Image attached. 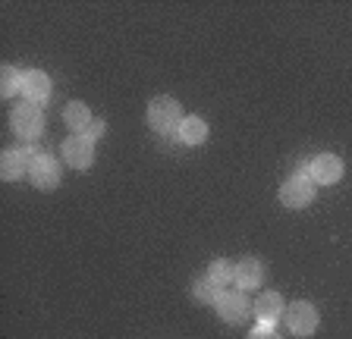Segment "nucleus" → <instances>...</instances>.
I'll return each instance as SVG.
<instances>
[{"label":"nucleus","mask_w":352,"mask_h":339,"mask_svg":"<svg viewBox=\"0 0 352 339\" xmlns=\"http://www.w3.org/2000/svg\"><path fill=\"white\" fill-rule=\"evenodd\" d=\"M10 126H13V132L25 141H35L38 135L44 132V113L38 104H19L13 113H10Z\"/></svg>","instance_id":"obj_3"},{"label":"nucleus","mask_w":352,"mask_h":339,"mask_svg":"<svg viewBox=\"0 0 352 339\" xmlns=\"http://www.w3.org/2000/svg\"><path fill=\"white\" fill-rule=\"evenodd\" d=\"M208 132H211V129H208V123L201 117H186L183 123H179V141H183V145H205L208 141Z\"/></svg>","instance_id":"obj_14"},{"label":"nucleus","mask_w":352,"mask_h":339,"mask_svg":"<svg viewBox=\"0 0 352 339\" xmlns=\"http://www.w3.org/2000/svg\"><path fill=\"white\" fill-rule=\"evenodd\" d=\"M29 179L35 189H41V192H54L60 185V163L54 161L51 154H35L32 170H29Z\"/></svg>","instance_id":"obj_8"},{"label":"nucleus","mask_w":352,"mask_h":339,"mask_svg":"<svg viewBox=\"0 0 352 339\" xmlns=\"http://www.w3.org/2000/svg\"><path fill=\"white\" fill-rule=\"evenodd\" d=\"M104 132H107V123H101V119H95V126L88 129V139H91V141H98V139H104Z\"/></svg>","instance_id":"obj_19"},{"label":"nucleus","mask_w":352,"mask_h":339,"mask_svg":"<svg viewBox=\"0 0 352 339\" xmlns=\"http://www.w3.org/2000/svg\"><path fill=\"white\" fill-rule=\"evenodd\" d=\"M183 107L176 97H154L148 104V126H151L157 135H173L179 132V123H183Z\"/></svg>","instance_id":"obj_1"},{"label":"nucleus","mask_w":352,"mask_h":339,"mask_svg":"<svg viewBox=\"0 0 352 339\" xmlns=\"http://www.w3.org/2000/svg\"><path fill=\"white\" fill-rule=\"evenodd\" d=\"M60 154H63V163H66V167L88 170L91 163H95V141L88 139V135H73V139L63 141Z\"/></svg>","instance_id":"obj_7"},{"label":"nucleus","mask_w":352,"mask_h":339,"mask_svg":"<svg viewBox=\"0 0 352 339\" xmlns=\"http://www.w3.org/2000/svg\"><path fill=\"white\" fill-rule=\"evenodd\" d=\"M252 314H255L258 324H280V317L286 314V302H283V295L280 292H261L255 299V305H252Z\"/></svg>","instance_id":"obj_9"},{"label":"nucleus","mask_w":352,"mask_h":339,"mask_svg":"<svg viewBox=\"0 0 352 339\" xmlns=\"http://www.w3.org/2000/svg\"><path fill=\"white\" fill-rule=\"evenodd\" d=\"M308 176L315 179V185H333L343 179V161L337 154H318L308 163Z\"/></svg>","instance_id":"obj_10"},{"label":"nucleus","mask_w":352,"mask_h":339,"mask_svg":"<svg viewBox=\"0 0 352 339\" xmlns=\"http://www.w3.org/2000/svg\"><path fill=\"white\" fill-rule=\"evenodd\" d=\"M315 195H318V185H315V179L308 176V170L293 173V176L280 185V201H283V207H293V211L308 207L315 201Z\"/></svg>","instance_id":"obj_2"},{"label":"nucleus","mask_w":352,"mask_h":339,"mask_svg":"<svg viewBox=\"0 0 352 339\" xmlns=\"http://www.w3.org/2000/svg\"><path fill=\"white\" fill-rule=\"evenodd\" d=\"M233 273L239 289H258L264 283V264L258 258H242L239 264H233Z\"/></svg>","instance_id":"obj_12"},{"label":"nucleus","mask_w":352,"mask_h":339,"mask_svg":"<svg viewBox=\"0 0 352 339\" xmlns=\"http://www.w3.org/2000/svg\"><path fill=\"white\" fill-rule=\"evenodd\" d=\"M283 320H286V327H289V333H296V336H311V333L318 330V324H321L318 308L311 302H305V299L286 305Z\"/></svg>","instance_id":"obj_4"},{"label":"nucleus","mask_w":352,"mask_h":339,"mask_svg":"<svg viewBox=\"0 0 352 339\" xmlns=\"http://www.w3.org/2000/svg\"><path fill=\"white\" fill-rule=\"evenodd\" d=\"M0 95H3V97L22 95V73L16 67H3V69H0Z\"/></svg>","instance_id":"obj_16"},{"label":"nucleus","mask_w":352,"mask_h":339,"mask_svg":"<svg viewBox=\"0 0 352 339\" xmlns=\"http://www.w3.org/2000/svg\"><path fill=\"white\" fill-rule=\"evenodd\" d=\"M32 161H35V148H10V151H3V157H0V176L7 179V183H16V179L29 176L32 170Z\"/></svg>","instance_id":"obj_6"},{"label":"nucleus","mask_w":352,"mask_h":339,"mask_svg":"<svg viewBox=\"0 0 352 339\" xmlns=\"http://www.w3.org/2000/svg\"><path fill=\"white\" fill-rule=\"evenodd\" d=\"M249 339H280L277 333H274V327H267V324H258L255 330L249 333Z\"/></svg>","instance_id":"obj_18"},{"label":"nucleus","mask_w":352,"mask_h":339,"mask_svg":"<svg viewBox=\"0 0 352 339\" xmlns=\"http://www.w3.org/2000/svg\"><path fill=\"white\" fill-rule=\"evenodd\" d=\"M208 280H211L220 292H223V289H230V283H236L233 264H230V261H223V258L211 261V267H208Z\"/></svg>","instance_id":"obj_15"},{"label":"nucleus","mask_w":352,"mask_h":339,"mask_svg":"<svg viewBox=\"0 0 352 339\" xmlns=\"http://www.w3.org/2000/svg\"><path fill=\"white\" fill-rule=\"evenodd\" d=\"M217 295H220V289L214 286L211 280H195L192 283V299H195V302H201V305H214L217 302Z\"/></svg>","instance_id":"obj_17"},{"label":"nucleus","mask_w":352,"mask_h":339,"mask_svg":"<svg viewBox=\"0 0 352 339\" xmlns=\"http://www.w3.org/2000/svg\"><path fill=\"white\" fill-rule=\"evenodd\" d=\"M63 119H66V126L73 129V135H88V129L95 126V117H91V110H88V104H82V101L66 104Z\"/></svg>","instance_id":"obj_13"},{"label":"nucleus","mask_w":352,"mask_h":339,"mask_svg":"<svg viewBox=\"0 0 352 339\" xmlns=\"http://www.w3.org/2000/svg\"><path fill=\"white\" fill-rule=\"evenodd\" d=\"M214 308H217L223 324H242V320L252 314V305H249V299H245L242 289H223V292L217 295Z\"/></svg>","instance_id":"obj_5"},{"label":"nucleus","mask_w":352,"mask_h":339,"mask_svg":"<svg viewBox=\"0 0 352 339\" xmlns=\"http://www.w3.org/2000/svg\"><path fill=\"white\" fill-rule=\"evenodd\" d=\"M22 95H25L29 104L41 107V104L51 97V79H47V73H41V69H25V73H22Z\"/></svg>","instance_id":"obj_11"}]
</instances>
